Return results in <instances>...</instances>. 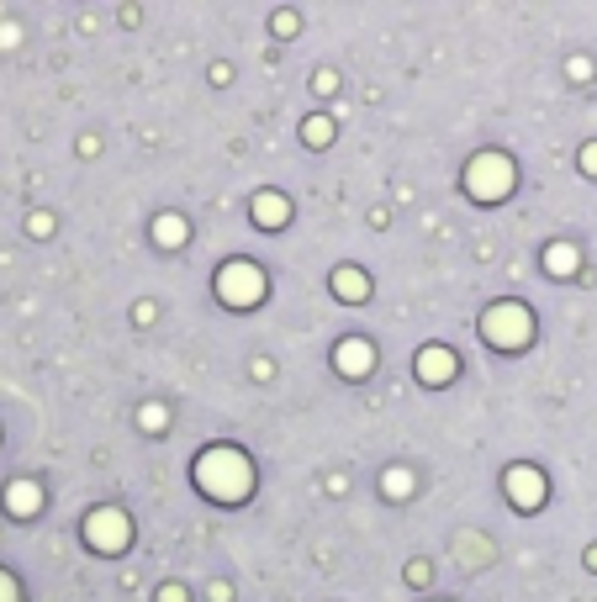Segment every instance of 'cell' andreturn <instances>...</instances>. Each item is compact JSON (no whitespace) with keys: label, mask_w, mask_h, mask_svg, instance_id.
I'll return each mask as SVG.
<instances>
[{"label":"cell","mask_w":597,"mask_h":602,"mask_svg":"<svg viewBox=\"0 0 597 602\" xmlns=\"http://www.w3.org/2000/svg\"><path fill=\"white\" fill-rule=\"evenodd\" d=\"M191 476L201 486V497H212V502H244L254 492V465L244 460V449L238 444H207L196 455L191 465Z\"/></svg>","instance_id":"obj_1"},{"label":"cell","mask_w":597,"mask_h":602,"mask_svg":"<svg viewBox=\"0 0 597 602\" xmlns=\"http://www.w3.org/2000/svg\"><path fill=\"white\" fill-rule=\"evenodd\" d=\"M465 191H471L481 206H492V201H502V196H513V180H518V169H513V159L508 154H497V148H481V154L465 164Z\"/></svg>","instance_id":"obj_2"},{"label":"cell","mask_w":597,"mask_h":602,"mask_svg":"<svg viewBox=\"0 0 597 602\" xmlns=\"http://www.w3.org/2000/svg\"><path fill=\"white\" fill-rule=\"evenodd\" d=\"M481 338H487L492 349H524L534 338V312L524 301H492V307L481 312Z\"/></svg>","instance_id":"obj_3"},{"label":"cell","mask_w":597,"mask_h":602,"mask_svg":"<svg viewBox=\"0 0 597 602\" xmlns=\"http://www.w3.org/2000/svg\"><path fill=\"white\" fill-rule=\"evenodd\" d=\"M80 534H85V544L96 555H117V550L133 544V518L117 513V507H96V513L80 523Z\"/></svg>","instance_id":"obj_4"},{"label":"cell","mask_w":597,"mask_h":602,"mask_svg":"<svg viewBox=\"0 0 597 602\" xmlns=\"http://www.w3.org/2000/svg\"><path fill=\"white\" fill-rule=\"evenodd\" d=\"M217 296L228 307H254V301H265V270L249 265V259H228L217 270Z\"/></svg>","instance_id":"obj_5"},{"label":"cell","mask_w":597,"mask_h":602,"mask_svg":"<svg viewBox=\"0 0 597 602\" xmlns=\"http://www.w3.org/2000/svg\"><path fill=\"white\" fill-rule=\"evenodd\" d=\"M502 486H508V497L524 507V513H534V507L545 502V476H539L534 465H513L508 476H502Z\"/></svg>","instance_id":"obj_6"},{"label":"cell","mask_w":597,"mask_h":602,"mask_svg":"<svg viewBox=\"0 0 597 602\" xmlns=\"http://www.w3.org/2000/svg\"><path fill=\"white\" fill-rule=\"evenodd\" d=\"M0 502H6L11 518H32V513H43V486L27 481V476H16L6 492H0Z\"/></svg>","instance_id":"obj_7"},{"label":"cell","mask_w":597,"mask_h":602,"mask_svg":"<svg viewBox=\"0 0 597 602\" xmlns=\"http://www.w3.org/2000/svg\"><path fill=\"white\" fill-rule=\"evenodd\" d=\"M450 375H455V354H450V349H439V344L418 349V381H428V386H444Z\"/></svg>","instance_id":"obj_8"},{"label":"cell","mask_w":597,"mask_h":602,"mask_svg":"<svg viewBox=\"0 0 597 602\" xmlns=\"http://www.w3.org/2000/svg\"><path fill=\"white\" fill-rule=\"evenodd\" d=\"M333 365H339L344 375H365L370 365H376V349H370L365 338H344V344L333 349Z\"/></svg>","instance_id":"obj_9"},{"label":"cell","mask_w":597,"mask_h":602,"mask_svg":"<svg viewBox=\"0 0 597 602\" xmlns=\"http://www.w3.org/2000/svg\"><path fill=\"white\" fill-rule=\"evenodd\" d=\"M254 222L281 228V222H286V196H281V191H259V196H254Z\"/></svg>","instance_id":"obj_10"},{"label":"cell","mask_w":597,"mask_h":602,"mask_svg":"<svg viewBox=\"0 0 597 602\" xmlns=\"http://www.w3.org/2000/svg\"><path fill=\"white\" fill-rule=\"evenodd\" d=\"M333 291H339L344 301H365L370 296V280H365V270L344 265V270H333Z\"/></svg>","instance_id":"obj_11"},{"label":"cell","mask_w":597,"mask_h":602,"mask_svg":"<svg viewBox=\"0 0 597 602\" xmlns=\"http://www.w3.org/2000/svg\"><path fill=\"white\" fill-rule=\"evenodd\" d=\"M154 238L164 243V249H180V243H185V217H175V212L154 217Z\"/></svg>","instance_id":"obj_12"},{"label":"cell","mask_w":597,"mask_h":602,"mask_svg":"<svg viewBox=\"0 0 597 602\" xmlns=\"http://www.w3.org/2000/svg\"><path fill=\"white\" fill-rule=\"evenodd\" d=\"M545 270L550 275H571L576 270V249H571V243H550V249H545Z\"/></svg>","instance_id":"obj_13"},{"label":"cell","mask_w":597,"mask_h":602,"mask_svg":"<svg viewBox=\"0 0 597 602\" xmlns=\"http://www.w3.org/2000/svg\"><path fill=\"white\" fill-rule=\"evenodd\" d=\"M381 486H386V497H391V502L413 497V476H407V470H386V476H381Z\"/></svg>","instance_id":"obj_14"},{"label":"cell","mask_w":597,"mask_h":602,"mask_svg":"<svg viewBox=\"0 0 597 602\" xmlns=\"http://www.w3.org/2000/svg\"><path fill=\"white\" fill-rule=\"evenodd\" d=\"M0 602H22V587H16V576L0 566Z\"/></svg>","instance_id":"obj_15"},{"label":"cell","mask_w":597,"mask_h":602,"mask_svg":"<svg viewBox=\"0 0 597 602\" xmlns=\"http://www.w3.org/2000/svg\"><path fill=\"white\" fill-rule=\"evenodd\" d=\"M27 233H32V238H48V233H53V217H48V212H32V217H27Z\"/></svg>","instance_id":"obj_16"},{"label":"cell","mask_w":597,"mask_h":602,"mask_svg":"<svg viewBox=\"0 0 597 602\" xmlns=\"http://www.w3.org/2000/svg\"><path fill=\"white\" fill-rule=\"evenodd\" d=\"M143 428H164V407H159V402L143 407Z\"/></svg>","instance_id":"obj_17"},{"label":"cell","mask_w":597,"mask_h":602,"mask_svg":"<svg viewBox=\"0 0 597 602\" xmlns=\"http://www.w3.org/2000/svg\"><path fill=\"white\" fill-rule=\"evenodd\" d=\"M296 27H302V22H296V16H291V11H281V16H275V32H281V37H291Z\"/></svg>","instance_id":"obj_18"},{"label":"cell","mask_w":597,"mask_h":602,"mask_svg":"<svg viewBox=\"0 0 597 602\" xmlns=\"http://www.w3.org/2000/svg\"><path fill=\"white\" fill-rule=\"evenodd\" d=\"M328 133H333V127H328V122H323V117H317V122H307V138H312V143H323V138H328Z\"/></svg>","instance_id":"obj_19"},{"label":"cell","mask_w":597,"mask_h":602,"mask_svg":"<svg viewBox=\"0 0 597 602\" xmlns=\"http://www.w3.org/2000/svg\"><path fill=\"white\" fill-rule=\"evenodd\" d=\"M407 581H413V587H423V581H428V566H423V560H413V566H407Z\"/></svg>","instance_id":"obj_20"},{"label":"cell","mask_w":597,"mask_h":602,"mask_svg":"<svg viewBox=\"0 0 597 602\" xmlns=\"http://www.w3.org/2000/svg\"><path fill=\"white\" fill-rule=\"evenodd\" d=\"M582 169H587V175H597V143L582 148Z\"/></svg>","instance_id":"obj_21"},{"label":"cell","mask_w":597,"mask_h":602,"mask_svg":"<svg viewBox=\"0 0 597 602\" xmlns=\"http://www.w3.org/2000/svg\"><path fill=\"white\" fill-rule=\"evenodd\" d=\"M159 602H185V592H180V587H164V592H159Z\"/></svg>","instance_id":"obj_22"}]
</instances>
